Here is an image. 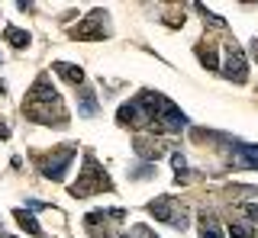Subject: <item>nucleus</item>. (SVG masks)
Masks as SVG:
<instances>
[{"mask_svg": "<svg viewBox=\"0 0 258 238\" xmlns=\"http://www.w3.org/2000/svg\"><path fill=\"white\" fill-rule=\"evenodd\" d=\"M23 113L26 119L32 123H42V126H64L68 119H64V109H61V97L55 93V87L48 84V77H36V84H32L29 97L23 100Z\"/></svg>", "mask_w": 258, "mask_h": 238, "instance_id": "f257e3e1", "label": "nucleus"}, {"mask_svg": "<svg viewBox=\"0 0 258 238\" xmlns=\"http://www.w3.org/2000/svg\"><path fill=\"white\" fill-rule=\"evenodd\" d=\"M133 148H136V155L142 158V161H149V164H155L161 155H165V145L161 142H155V139H145V136H139L133 142Z\"/></svg>", "mask_w": 258, "mask_h": 238, "instance_id": "9b49d317", "label": "nucleus"}, {"mask_svg": "<svg viewBox=\"0 0 258 238\" xmlns=\"http://www.w3.org/2000/svg\"><path fill=\"white\" fill-rule=\"evenodd\" d=\"M75 155H78L75 145H64V148H58V152H52V155L42 161V177H45V180H64V174H68L71 161H75Z\"/></svg>", "mask_w": 258, "mask_h": 238, "instance_id": "423d86ee", "label": "nucleus"}, {"mask_svg": "<svg viewBox=\"0 0 258 238\" xmlns=\"http://www.w3.org/2000/svg\"><path fill=\"white\" fill-rule=\"evenodd\" d=\"M97 113H100V100H97V90H94V87H81V90H78V116L94 119Z\"/></svg>", "mask_w": 258, "mask_h": 238, "instance_id": "9d476101", "label": "nucleus"}, {"mask_svg": "<svg viewBox=\"0 0 258 238\" xmlns=\"http://www.w3.org/2000/svg\"><path fill=\"white\" fill-rule=\"evenodd\" d=\"M200 61H204V68H210V71L220 68V61H216V52H213V49H200Z\"/></svg>", "mask_w": 258, "mask_h": 238, "instance_id": "6ab92c4d", "label": "nucleus"}, {"mask_svg": "<svg viewBox=\"0 0 258 238\" xmlns=\"http://www.w3.org/2000/svg\"><path fill=\"white\" fill-rule=\"evenodd\" d=\"M197 10L204 13V20H210V23H213V26H220V29H226V20H223V17H216L213 10H207V7H197Z\"/></svg>", "mask_w": 258, "mask_h": 238, "instance_id": "412c9836", "label": "nucleus"}, {"mask_svg": "<svg viewBox=\"0 0 258 238\" xmlns=\"http://www.w3.org/2000/svg\"><path fill=\"white\" fill-rule=\"evenodd\" d=\"M171 168H174V180H177V184H187V180H190L187 158H184L181 152H171Z\"/></svg>", "mask_w": 258, "mask_h": 238, "instance_id": "2eb2a0df", "label": "nucleus"}, {"mask_svg": "<svg viewBox=\"0 0 258 238\" xmlns=\"http://www.w3.org/2000/svg\"><path fill=\"white\" fill-rule=\"evenodd\" d=\"M197 222H200V238H223V228H220L213 212H200Z\"/></svg>", "mask_w": 258, "mask_h": 238, "instance_id": "4468645a", "label": "nucleus"}, {"mask_svg": "<svg viewBox=\"0 0 258 238\" xmlns=\"http://www.w3.org/2000/svg\"><path fill=\"white\" fill-rule=\"evenodd\" d=\"M187 126H190V119L184 116V109L174 106V103L165 97V103H161V109H158V119L149 126V129L152 132H184Z\"/></svg>", "mask_w": 258, "mask_h": 238, "instance_id": "20e7f679", "label": "nucleus"}, {"mask_svg": "<svg viewBox=\"0 0 258 238\" xmlns=\"http://www.w3.org/2000/svg\"><path fill=\"white\" fill-rule=\"evenodd\" d=\"M103 190H113V184H110V177H107V171L97 164V158L87 152L84 155V171H81V177L71 184V190L68 193L75 196V200H81V196H94V193H103Z\"/></svg>", "mask_w": 258, "mask_h": 238, "instance_id": "f03ea898", "label": "nucleus"}, {"mask_svg": "<svg viewBox=\"0 0 258 238\" xmlns=\"http://www.w3.org/2000/svg\"><path fill=\"white\" fill-rule=\"evenodd\" d=\"M0 139H10V129H7L4 123H0Z\"/></svg>", "mask_w": 258, "mask_h": 238, "instance_id": "393cba45", "label": "nucleus"}, {"mask_svg": "<svg viewBox=\"0 0 258 238\" xmlns=\"http://www.w3.org/2000/svg\"><path fill=\"white\" fill-rule=\"evenodd\" d=\"M229 158H232V164H236L239 171H258V145H252V142L232 139Z\"/></svg>", "mask_w": 258, "mask_h": 238, "instance_id": "6e6552de", "label": "nucleus"}, {"mask_svg": "<svg viewBox=\"0 0 258 238\" xmlns=\"http://www.w3.org/2000/svg\"><path fill=\"white\" fill-rule=\"evenodd\" d=\"M26 209H29V212H39V209H52V203H42V200H26Z\"/></svg>", "mask_w": 258, "mask_h": 238, "instance_id": "b1692460", "label": "nucleus"}, {"mask_svg": "<svg viewBox=\"0 0 258 238\" xmlns=\"http://www.w3.org/2000/svg\"><path fill=\"white\" fill-rule=\"evenodd\" d=\"M55 74H58V77H64V81H68V84H84V71H81L78 65H71V61H55Z\"/></svg>", "mask_w": 258, "mask_h": 238, "instance_id": "f8f14e48", "label": "nucleus"}, {"mask_svg": "<svg viewBox=\"0 0 258 238\" xmlns=\"http://www.w3.org/2000/svg\"><path fill=\"white\" fill-rule=\"evenodd\" d=\"M0 93H7V84L4 81H0Z\"/></svg>", "mask_w": 258, "mask_h": 238, "instance_id": "bb28decb", "label": "nucleus"}, {"mask_svg": "<svg viewBox=\"0 0 258 238\" xmlns=\"http://www.w3.org/2000/svg\"><path fill=\"white\" fill-rule=\"evenodd\" d=\"M129 177L133 180H149V177H155V168H152L149 161H139L133 171H129Z\"/></svg>", "mask_w": 258, "mask_h": 238, "instance_id": "a211bd4d", "label": "nucleus"}, {"mask_svg": "<svg viewBox=\"0 0 258 238\" xmlns=\"http://www.w3.org/2000/svg\"><path fill=\"white\" fill-rule=\"evenodd\" d=\"M129 235H133V238H158L149 225H133V232H129Z\"/></svg>", "mask_w": 258, "mask_h": 238, "instance_id": "4be33fe9", "label": "nucleus"}, {"mask_svg": "<svg viewBox=\"0 0 258 238\" xmlns=\"http://www.w3.org/2000/svg\"><path fill=\"white\" fill-rule=\"evenodd\" d=\"M229 193H242V196H258V187H242V184H232Z\"/></svg>", "mask_w": 258, "mask_h": 238, "instance_id": "5701e85b", "label": "nucleus"}, {"mask_svg": "<svg viewBox=\"0 0 258 238\" xmlns=\"http://www.w3.org/2000/svg\"><path fill=\"white\" fill-rule=\"evenodd\" d=\"M116 119H119V126H133V129H139V126H149V113L142 109L139 100L123 103V106H119V113H116Z\"/></svg>", "mask_w": 258, "mask_h": 238, "instance_id": "1a4fd4ad", "label": "nucleus"}, {"mask_svg": "<svg viewBox=\"0 0 258 238\" xmlns=\"http://www.w3.org/2000/svg\"><path fill=\"white\" fill-rule=\"evenodd\" d=\"M119 238H133V235H119Z\"/></svg>", "mask_w": 258, "mask_h": 238, "instance_id": "cd10ccee", "label": "nucleus"}, {"mask_svg": "<svg viewBox=\"0 0 258 238\" xmlns=\"http://www.w3.org/2000/svg\"><path fill=\"white\" fill-rule=\"evenodd\" d=\"M229 238H255V225L245 219H229Z\"/></svg>", "mask_w": 258, "mask_h": 238, "instance_id": "dca6fc26", "label": "nucleus"}, {"mask_svg": "<svg viewBox=\"0 0 258 238\" xmlns=\"http://www.w3.org/2000/svg\"><path fill=\"white\" fill-rule=\"evenodd\" d=\"M252 55H255V61H258V39L252 42Z\"/></svg>", "mask_w": 258, "mask_h": 238, "instance_id": "a878e982", "label": "nucleus"}, {"mask_svg": "<svg viewBox=\"0 0 258 238\" xmlns=\"http://www.w3.org/2000/svg\"><path fill=\"white\" fill-rule=\"evenodd\" d=\"M13 219L20 222V228H23V232H29V235H36V238H45L42 225L36 222V216H32L29 209H16V212H13Z\"/></svg>", "mask_w": 258, "mask_h": 238, "instance_id": "ddd939ff", "label": "nucleus"}, {"mask_svg": "<svg viewBox=\"0 0 258 238\" xmlns=\"http://www.w3.org/2000/svg\"><path fill=\"white\" fill-rule=\"evenodd\" d=\"M71 36H75V39H87V42H94V39H107V10H91L84 23H78V26L71 29Z\"/></svg>", "mask_w": 258, "mask_h": 238, "instance_id": "0eeeda50", "label": "nucleus"}, {"mask_svg": "<svg viewBox=\"0 0 258 238\" xmlns=\"http://www.w3.org/2000/svg\"><path fill=\"white\" fill-rule=\"evenodd\" d=\"M0 238H10V235H0Z\"/></svg>", "mask_w": 258, "mask_h": 238, "instance_id": "c85d7f7f", "label": "nucleus"}, {"mask_svg": "<svg viewBox=\"0 0 258 238\" xmlns=\"http://www.w3.org/2000/svg\"><path fill=\"white\" fill-rule=\"evenodd\" d=\"M4 36H7V42H10L13 45V49H26V45H29V33H23V29H16V26H7L4 29Z\"/></svg>", "mask_w": 258, "mask_h": 238, "instance_id": "f3484780", "label": "nucleus"}, {"mask_svg": "<svg viewBox=\"0 0 258 238\" xmlns=\"http://www.w3.org/2000/svg\"><path fill=\"white\" fill-rule=\"evenodd\" d=\"M149 212H152V216H155L158 222H165V225L177 228V232H184V228L190 225L184 203L177 200V196H171V193H161V196H155V200L149 203Z\"/></svg>", "mask_w": 258, "mask_h": 238, "instance_id": "7ed1b4c3", "label": "nucleus"}, {"mask_svg": "<svg viewBox=\"0 0 258 238\" xmlns=\"http://www.w3.org/2000/svg\"><path fill=\"white\" fill-rule=\"evenodd\" d=\"M239 212H245V216H248V222H252V225L258 222V203H239Z\"/></svg>", "mask_w": 258, "mask_h": 238, "instance_id": "aec40b11", "label": "nucleus"}, {"mask_svg": "<svg viewBox=\"0 0 258 238\" xmlns=\"http://www.w3.org/2000/svg\"><path fill=\"white\" fill-rule=\"evenodd\" d=\"M223 77L226 81H232V84H245L248 81V61H245V52L239 49V45H226V58H223Z\"/></svg>", "mask_w": 258, "mask_h": 238, "instance_id": "39448f33", "label": "nucleus"}]
</instances>
